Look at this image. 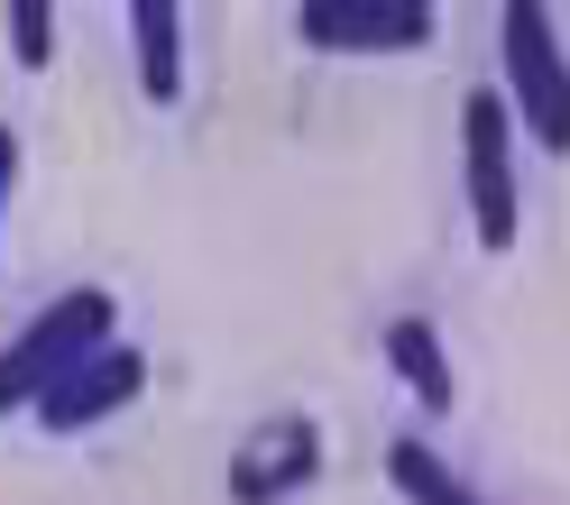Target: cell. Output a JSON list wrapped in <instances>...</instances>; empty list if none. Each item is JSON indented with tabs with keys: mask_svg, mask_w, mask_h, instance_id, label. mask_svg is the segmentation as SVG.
I'll return each instance as SVG.
<instances>
[{
	"mask_svg": "<svg viewBox=\"0 0 570 505\" xmlns=\"http://www.w3.org/2000/svg\"><path fill=\"white\" fill-rule=\"evenodd\" d=\"M111 340H120V304L101 295V285H75V295H56V304L28 321L10 349H0V414H19V405L38 414L47 395L75 377L83 358H101Z\"/></svg>",
	"mask_w": 570,
	"mask_h": 505,
	"instance_id": "cell-1",
	"label": "cell"
},
{
	"mask_svg": "<svg viewBox=\"0 0 570 505\" xmlns=\"http://www.w3.org/2000/svg\"><path fill=\"white\" fill-rule=\"evenodd\" d=\"M460 175H470V230L488 258L515 248V101L479 83L460 101Z\"/></svg>",
	"mask_w": 570,
	"mask_h": 505,
	"instance_id": "cell-2",
	"label": "cell"
},
{
	"mask_svg": "<svg viewBox=\"0 0 570 505\" xmlns=\"http://www.w3.org/2000/svg\"><path fill=\"white\" fill-rule=\"evenodd\" d=\"M497 38H507V101H515V120L543 138L552 157H570V56H561V38H552V10L507 0Z\"/></svg>",
	"mask_w": 570,
	"mask_h": 505,
	"instance_id": "cell-3",
	"label": "cell"
},
{
	"mask_svg": "<svg viewBox=\"0 0 570 505\" xmlns=\"http://www.w3.org/2000/svg\"><path fill=\"white\" fill-rule=\"evenodd\" d=\"M295 38L313 56H423L433 47V10L423 0H304Z\"/></svg>",
	"mask_w": 570,
	"mask_h": 505,
	"instance_id": "cell-4",
	"label": "cell"
},
{
	"mask_svg": "<svg viewBox=\"0 0 570 505\" xmlns=\"http://www.w3.org/2000/svg\"><path fill=\"white\" fill-rule=\"evenodd\" d=\"M313 468H323V432H313L304 414H285V423H267L258 442L230 459V496H239V505L304 496V487H313Z\"/></svg>",
	"mask_w": 570,
	"mask_h": 505,
	"instance_id": "cell-5",
	"label": "cell"
},
{
	"mask_svg": "<svg viewBox=\"0 0 570 505\" xmlns=\"http://www.w3.org/2000/svg\"><path fill=\"white\" fill-rule=\"evenodd\" d=\"M138 386H148V358H138L129 340H111L101 358H83V368L47 395V405H38V423H47V432H92L101 414H120Z\"/></svg>",
	"mask_w": 570,
	"mask_h": 505,
	"instance_id": "cell-6",
	"label": "cell"
},
{
	"mask_svg": "<svg viewBox=\"0 0 570 505\" xmlns=\"http://www.w3.org/2000/svg\"><path fill=\"white\" fill-rule=\"evenodd\" d=\"M129 38H138V83H148V101H185V10L175 0H138Z\"/></svg>",
	"mask_w": 570,
	"mask_h": 505,
	"instance_id": "cell-7",
	"label": "cell"
},
{
	"mask_svg": "<svg viewBox=\"0 0 570 505\" xmlns=\"http://www.w3.org/2000/svg\"><path fill=\"white\" fill-rule=\"evenodd\" d=\"M386 358H396V377L423 395V414H451V405H460L451 358H442V340H433V321H423V313H396V321H386Z\"/></svg>",
	"mask_w": 570,
	"mask_h": 505,
	"instance_id": "cell-8",
	"label": "cell"
},
{
	"mask_svg": "<svg viewBox=\"0 0 570 505\" xmlns=\"http://www.w3.org/2000/svg\"><path fill=\"white\" fill-rule=\"evenodd\" d=\"M386 478H396V496H405V505H488L479 487H460L451 468L414 442V432H405V442H386Z\"/></svg>",
	"mask_w": 570,
	"mask_h": 505,
	"instance_id": "cell-9",
	"label": "cell"
},
{
	"mask_svg": "<svg viewBox=\"0 0 570 505\" xmlns=\"http://www.w3.org/2000/svg\"><path fill=\"white\" fill-rule=\"evenodd\" d=\"M10 56L28 65V75L56 56V10H47V0H19V10H10Z\"/></svg>",
	"mask_w": 570,
	"mask_h": 505,
	"instance_id": "cell-10",
	"label": "cell"
},
{
	"mask_svg": "<svg viewBox=\"0 0 570 505\" xmlns=\"http://www.w3.org/2000/svg\"><path fill=\"white\" fill-rule=\"evenodd\" d=\"M10 185H19V129H0V211H10Z\"/></svg>",
	"mask_w": 570,
	"mask_h": 505,
	"instance_id": "cell-11",
	"label": "cell"
}]
</instances>
